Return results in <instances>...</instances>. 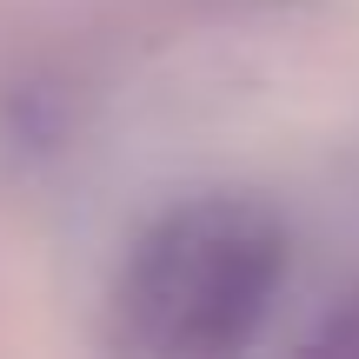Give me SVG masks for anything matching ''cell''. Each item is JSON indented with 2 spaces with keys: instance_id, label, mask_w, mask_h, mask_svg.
Instances as JSON below:
<instances>
[{
  "instance_id": "cell-1",
  "label": "cell",
  "mask_w": 359,
  "mask_h": 359,
  "mask_svg": "<svg viewBox=\"0 0 359 359\" xmlns=\"http://www.w3.org/2000/svg\"><path fill=\"white\" fill-rule=\"evenodd\" d=\"M286 286V226L246 193L180 200L127 253L114 326L133 353H240L259 339Z\"/></svg>"
},
{
  "instance_id": "cell-2",
  "label": "cell",
  "mask_w": 359,
  "mask_h": 359,
  "mask_svg": "<svg viewBox=\"0 0 359 359\" xmlns=\"http://www.w3.org/2000/svg\"><path fill=\"white\" fill-rule=\"evenodd\" d=\"M320 346H359V299L339 313V320H326V326H320Z\"/></svg>"
}]
</instances>
